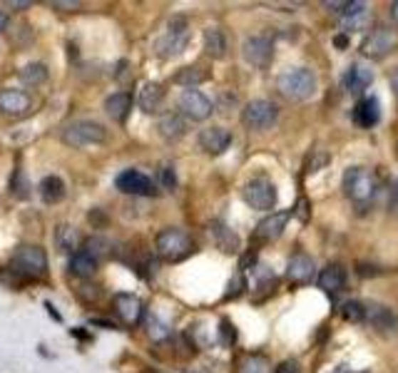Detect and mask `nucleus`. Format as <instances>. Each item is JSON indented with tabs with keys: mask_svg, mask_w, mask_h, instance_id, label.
Here are the masks:
<instances>
[{
	"mask_svg": "<svg viewBox=\"0 0 398 373\" xmlns=\"http://www.w3.org/2000/svg\"><path fill=\"white\" fill-rule=\"evenodd\" d=\"M276 88L284 95L286 100H294V103H304L311 100L319 90L316 83V75L306 68H286L284 73H279L276 78Z\"/></svg>",
	"mask_w": 398,
	"mask_h": 373,
	"instance_id": "obj_1",
	"label": "nucleus"
},
{
	"mask_svg": "<svg viewBox=\"0 0 398 373\" xmlns=\"http://www.w3.org/2000/svg\"><path fill=\"white\" fill-rule=\"evenodd\" d=\"M155 249L164 261H182L194 251V241L182 229H162L155 239Z\"/></svg>",
	"mask_w": 398,
	"mask_h": 373,
	"instance_id": "obj_2",
	"label": "nucleus"
},
{
	"mask_svg": "<svg viewBox=\"0 0 398 373\" xmlns=\"http://www.w3.org/2000/svg\"><path fill=\"white\" fill-rule=\"evenodd\" d=\"M10 269L20 276H28V279H40V276L48 274V256L40 246L23 244L15 249L13 259H10Z\"/></svg>",
	"mask_w": 398,
	"mask_h": 373,
	"instance_id": "obj_3",
	"label": "nucleus"
},
{
	"mask_svg": "<svg viewBox=\"0 0 398 373\" xmlns=\"http://www.w3.org/2000/svg\"><path fill=\"white\" fill-rule=\"evenodd\" d=\"M376 189H379V184H376L374 172H369V169L349 167L344 172V191H346V196H349L351 201H356L359 206L369 204V201L376 196Z\"/></svg>",
	"mask_w": 398,
	"mask_h": 373,
	"instance_id": "obj_4",
	"label": "nucleus"
},
{
	"mask_svg": "<svg viewBox=\"0 0 398 373\" xmlns=\"http://www.w3.org/2000/svg\"><path fill=\"white\" fill-rule=\"evenodd\" d=\"M105 140H108L105 127L100 122H93V120H78V122H70L68 127L63 130V142L78 149L103 145Z\"/></svg>",
	"mask_w": 398,
	"mask_h": 373,
	"instance_id": "obj_5",
	"label": "nucleus"
},
{
	"mask_svg": "<svg viewBox=\"0 0 398 373\" xmlns=\"http://www.w3.org/2000/svg\"><path fill=\"white\" fill-rule=\"evenodd\" d=\"M189 43V28H187V20L184 18H174L169 23V28L164 30V35L157 40V55L164 60H172L177 55L184 53Z\"/></svg>",
	"mask_w": 398,
	"mask_h": 373,
	"instance_id": "obj_6",
	"label": "nucleus"
},
{
	"mask_svg": "<svg viewBox=\"0 0 398 373\" xmlns=\"http://www.w3.org/2000/svg\"><path fill=\"white\" fill-rule=\"evenodd\" d=\"M241 196H244V201L251 206V209H274L276 206V199H279V191H276V184L271 182V179L266 177H254L249 179V182L244 184V189H241Z\"/></svg>",
	"mask_w": 398,
	"mask_h": 373,
	"instance_id": "obj_7",
	"label": "nucleus"
},
{
	"mask_svg": "<svg viewBox=\"0 0 398 373\" xmlns=\"http://www.w3.org/2000/svg\"><path fill=\"white\" fill-rule=\"evenodd\" d=\"M276 117H279V107L274 103H269V100H251L241 110L244 125L249 130H256V132H264V130L274 127Z\"/></svg>",
	"mask_w": 398,
	"mask_h": 373,
	"instance_id": "obj_8",
	"label": "nucleus"
},
{
	"mask_svg": "<svg viewBox=\"0 0 398 373\" xmlns=\"http://www.w3.org/2000/svg\"><path fill=\"white\" fill-rule=\"evenodd\" d=\"M396 45H398V38H396L394 30L386 28V25H376V28L366 35L361 50H364V55H369V58L381 60V58H386V55L394 53Z\"/></svg>",
	"mask_w": 398,
	"mask_h": 373,
	"instance_id": "obj_9",
	"label": "nucleus"
},
{
	"mask_svg": "<svg viewBox=\"0 0 398 373\" xmlns=\"http://www.w3.org/2000/svg\"><path fill=\"white\" fill-rule=\"evenodd\" d=\"M241 58L251 68H266L274 58V43L266 35H251L241 43Z\"/></svg>",
	"mask_w": 398,
	"mask_h": 373,
	"instance_id": "obj_10",
	"label": "nucleus"
},
{
	"mask_svg": "<svg viewBox=\"0 0 398 373\" xmlns=\"http://www.w3.org/2000/svg\"><path fill=\"white\" fill-rule=\"evenodd\" d=\"M179 112L187 115L194 122H201V120H206L214 112V105H211V100L206 98L204 93H199V90H184V93L179 95Z\"/></svg>",
	"mask_w": 398,
	"mask_h": 373,
	"instance_id": "obj_11",
	"label": "nucleus"
},
{
	"mask_svg": "<svg viewBox=\"0 0 398 373\" xmlns=\"http://www.w3.org/2000/svg\"><path fill=\"white\" fill-rule=\"evenodd\" d=\"M115 186H117L122 194H132V196H152L155 191V182L147 177V174L137 172V169H125V172L117 174L115 179Z\"/></svg>",
	"mask_w": 398,
	"mask_h": 373,
	"instance_id": "obj_12",
	"label": "nucleus"
},
{
	"mask_svg": "<svg viewBox=\"0 0 398 373\" xmlns=\"http://www.w3.org/2000/svg\"><path fill=\"white\" fill-rule=\"evenodd\" d=\"M366 321L384 336L396 334V329H398V316L389 309V306L376 304V301L366 306Z\"/></svg>",
	"mask_w": 398,
	"mask_h": 373,
	"instance_id": "obj_13",
	"label": "nucleus"
},
{
	"mask_svg": "<svg viewBox=\"0 0 398 373\" xmlns=\"http://www.w3.org/2000/svg\"><path fill=\"white\" fill-rule=\"evenodd\" d=\"M231 145V132L224 127H206L199 132V147L206 154H224Z\"/></svg>",
	"mask_w": 398,
	"mask_h": 373,
	"instance_id": "obj_14",
	"label": "nucleus"
},
{
	"mask_svg": "<svg viewBox=\"0 0 398 373\" xmlns=\"http://www.w3.org/2000/svg\"><path fill=\"white\" fill-rule=\"evenodd\" d=\"M371 23V10L366 3H349L346 10L341 13V28L344 33H359V30H366Z\"/></svg>",
	"mask_w": 398,
	"mask_h": 373,
	"instance_id": "obj_15",
	"label": "nucleus"
},
{
	"mask_svg": "<svg viewBox=\"0 0 398 373\" xmlns=\"http://www.w3.org/2000/svg\"><path fill=\"white\" fill-rule=\"evenodd\" d=\"M314 274H316V264L309 254H301V251L291 254L289 264H286V276H289L294 284H309V281L314 279Z\"/></svg>",
	"mask_w": 398,
	"mask_h": 373,
	"instance_id": "obj_16",
	"label": "nucleus"
},
{
	"mask_svg": "<svg viewBox=\"0 0 398 373\" xmlns=\"http://www.w3.org/2000/svg\"><path fill=\"white\" fill-rule=\"evenodd\" d=\"M371 83H374V73L364 63H354L344 75V88L349 95H361Z\"/></svg>",
	"mask_w": 398,
	"mask_h": 373,
	"instance_id": "obj_17",
	"label": "nucleus"
},
{
	"mask_svg": "<svg viewBox=\"0 0 398 373\" xmlns=\"http://www.w3.org/2000/svg\"><path fill=\"white\" fill-rule=\"evenodd\" d=\"M115 309H117V314L122 316V321L127 326H137L140 321H142V316H145L142 301H140L137 296H132V294H117V296H115Z\"/></svg>",
	"mask_w": 398,
	"mask_h": 373,
	"instance_id": "obj_18",
	"label": "nucleus"
},
{
	"mask_svg": "<svg viewBox=\"0 0 398 373\" xmlns=\"http://www.w3.org/2000/svg\"><path fill=\"white\" fill-rule=\"evenodd\" d=\"M0 110L10 117H20L30 110V98L23 93V90L15 88H5L0 90Z\"/></svg>",
	"mask_w": 398,
	"mask_h": 373,
	"instance_id": "obj_19",
	"label": "nucleus"
},
{
	"mask_svg": "<svg viewBox=\"0 0 398 373\" xmlns=\"http://www.w3.org/2000/svg\"><path fill=\"white\" fill-rule=\"evenodd\" d=\"M291 211H274V214H269L266 219L259 221V226H256V236L264 241H271V239H279L281 231H284L286 221H289Z\"/></svg>",
	"mask_w": 398,
	"mask_h": 373,
	"instance_id": "obj_20",
	"label": "nucleus"
},
{
	"mask_svg": "<svg viewBox=\"0 0 398 373\" xmlns=\"http://www.w3.org/2000/svg\"><path fill=\"white\" fill-rule=\"evenodd\" d=\"M164 100V93L162 88H159L157 83H145L142 88H140L137 93V103H140V110L147 115H155L159 110V105H162Z\"/></svg>",
	"mask_w": 398,
	"mask_h": 373,
	"instance_id": "obj_21",
	"label": "nucleus"
},
{
	"mask_svg": "<svg viewBox=\"0 0 398 373\" xmlns=\"http://www.w3.org/2000/svg\"><path fill=\"white\" fill-rule=\"evenodd\" d=\"M354 120L356 125H361V127H374L376 122L381 120V105L376 98H364L359 105H356L354 110Z\"/></svg>",
	"mask_w": 398,
	"mask_h": 373,
	"instance_id": "obj_22",
	"label": "nucleus"
},
{
	"mask_svg": "<svg viewBox=\"0 0 398 373\" xmlns=\"http://www.w3.org/2000/svg\"><path fill=\"white\" fill-rule=\"evenodd\" d=\"M55 246H58L60 254L75 256L78 254V246H80L78 229L70 224H58V229H55Z\"/></svg>",
	"mask_w": 398,
	"mask_h": 373,
	"instance_id": "obj_23",
	"label": "nucleus"
},
{
	"mask_svg": "<svg viewBox=\"0 0 398 373\" xmlns=\"http://www.w3.org/2000/svg\"><path fill=\"white\" fill-rule=\"evenodd\" d=\"M130 107H132V98L127 93H115L105 100V112L115 120V122H125L130 115Z\"/></svg>",
	"mask_w": 398,
	"mask_h": 373,
	"instance_id": "obj_24",
	"label": "nucleus"
},
{
	"mask_svg": "<svg viewBox=\"0 0 398 373\" xmlns=\"http://www.w3.org/2000/svg\"><path fill=\"white\" fill-rule=\"evenodd\" d=\"M211 236H214L216 246H219L224 254L239 251V236H236L226 224H221V221H211Z\"/></svg>",
	"mask_w": 398,
	"mask_h": 373,
	"instance_id": "obj_25",
	"label": "nucleus"
},
{
	"mask_svg": "<svg viewBox=\"0 0 398 373\" xmlns=\"http://www.w3.org/2000/svg\"><path fill=\"white\" fill-rule=\"evenodd\" d=\"M226 35L221 33L219 28H206L204 30V53L209 55L211 60H221L226 58Z\"/></svg>",
	"mask_w": 398,
	"mask_h": 373,
	"instance_id": "obj_26",
	"label": "nucleus"
},
{
	"mask_svg": "<svg viewBox=\"0 0 398 373\" xmlns=\"http://www.w3.org/2000/svg\"><path fill=\"white\" fill-rule=\"evenodd\" d=\"M65 194H68V186L55 174H50V177H45L40 182V196H43L45 204H58V201L65 199Z\"/></svg>",
	"mask_w": 398,
	"mask_h": 373,
	"instance_id": "obj_27",
	"label": "nucleus"
},
{
	"mask_svg": "<svg viewBox=\"0 0 398 373\" xmlns=\"http://www.w3.org/2000/svg\"><path fill=\"white\" fill-rule=\"evenodd\" d=\"M346 284V269L341 264H329L319 274V286L324 291H341Z\"/></svg>",
	"mask_w": 398,
	"mask_h": 373,
	"instance_id": "obj_28",
	"label": "nucleus"
},
{
	"mask_svg": "<svg viewBox=\"0 0 398 373\" xmlns=\"http://www.w3.org/2000/svg\"><path fill=\"white\" fill-rule=\"evenodd\" d=\"M70 271H73L78 279H90L98 271V259H93L85 251H78L75 256H70Z\"/></svg>",
	"mask_w": 398,
	"mask_h": 373,
	"instance_id": "obj_29",
	"label": "nucleus"
},
{
	"mask_svg": "<svg viewBox=\"0 0 398 373\" xmlns=\"http://www.w3.org/2000/svg\"><path fill=\"white\" fill-rule=\"evenodd\" d=\"M18 78H20V83L28 85V88H38V85H43L45 80H48V68H45L43 63H30L20 70Z\"/></svg>",
	"mask_w": 398,
	"mask_h": 373,
	"instance_id": "obj_30",
	"label": "nucleus"
},
{
	"mask_svg": "<svg viewBox=\"0 0 398 373\" xmlns=\"http://www.w3.org/2000/svg\"><path fill=\"white\" fill-rule=\"evenodd\" d=\"M157 127L164 140H179L184 135V120L179 115H164Z\"/></svg>",
	"mask_w": 398,
	"mask_h": 373,
	"instance_id": "obj_31",
	"label": "nucleus"
},
{
	"mask_svg": "<svg viewBox=\"0 0 398 373\" xmlns=\"http://www.w3.org/2000/svg\"><path fill=\"white\" fill-rule=\"evenodd\" d=\"M85 254H90L93 259H103V256H112V241L105 236H88L85 239Z\"/></svg>",
	"mask_w": 398,
	"mask_h": 373,
	"instance_id": "obj_32",
	"label": "nucleus"
},
{
	"mask_svg": "<svg viewBox=\"0 0 398 373\" xmlns=\"http://www.w3.org/2000/svg\"><path fill=\"white\" fill-rule=\"evenodd\" d=\"M204 80H206V73H204L201 68H197V65H194V68L179 70V73L174 75V83H177V85H184L187 90H194L199 83H204Z\"/></svg>",
	"mask_w": 398,
	"mask_h": 373,
	"instance_id": "obj_33",
	"label": "nucleus"
},
{
	"mask_svg": "<svg viewBox=\"0 0 398 373\" xmlns=\"http://www.w3.org/2000/svg\"><path fill=\"white\" fill-rule=\"evenodd\" d=\"M145 329H147V336L152 341L169 339V326L164 324V321L159 319L157 314H147V319H145Z\"/></svg>",
	"mask_w": 398,
	"mask_h": 373,
	"instance_id": "obj_34",
	"label": "nucleus"
},
{
	"mask_svg": "<svg viewBox=\"0 0 398 373\" xmlns=\"http://www.w3.org/2000/svg\"><path fill=\"white\" fill-rule=\"evenodd\" d=\"M269 361H266V356H259V354H251L246 356L244 361H241L239 366V373H269Z\"/></svg>",
	"mask_w": 398,
	"mask_h": 373,
	"instance_id": "obj_35",
	"label": "nucleus"
},
{
	"mask_svg": "<svg viewBox=\"0 0 398 373\" xmlns=\"http://www.w3.org/2000/svg\"><path fill=\"white\" fill-rule=\"evenodd\" d=\"M341 316H344L349 324H361L366 319V306L361 301H346L341 306Z\"/></svg>",
	"mask_w": 398,
	"mask_h": 373,
	"instance_id": "obj_36",
	"label": "nucleus"
},
{
	"mask_svg": "<svg viewBox=\"0 0 398 373\" xmlns=\"http://www.w3.org/2000/svg\"><path fill=\"white\" fill-rule=\"evenodd\" d=\"M159 182H162L164 189L172 191L174 186H177V177H174V167H169V164H164V167L159 169Z\"/></svg>",
	"mask_w": 398,
	"mask_h": 373,
	"instance_id": "obj_37",
	"label": "nucleus"
},
{
	"mask_svg": "<svg viewBox=\"0 0 398 373\" xmlns=\"http://www.w3.org/2000/svg\"><path fill=\"white\" fill-rule=\"evenodd\" d=\"M219 334H221V344H224V346H231V344H234V339H236V331H234V326H231L229 321H221V329H219Z\"/></svg>",
	"mask_w": 398,
	"mask_h": 373,
	"instance_id": "obj_38",
	"label": "nucleus"
},
{
	"mask_svg": "<svg viewBox=\"0 0 398 373\" xmlns=\"http://www.w3.org/2000/svg\"><path fill=\"white\" fill-rule=\"evenodd\" d=\"M20 177H23V174H15V182H13V194L18 196V199H25V196L30 194L28 191V179H25V182H20Z\"/></svg>",
	"mask_w": 398,
	"mask_h": 373,
	"instance_id": "obj_39",
	"label": "nucleus"
},
{
	"mask_svg": "<svg viewBox=\"0 0 398 373\" xmlns=\"http://www.w3.org/2000/svg\"><path fill=\"white\" fill-rule=\"evenodd\" d=\"M276 373H301V366H299V361H294V359H286L284 364L276 369Z\"/></svg>",
	"mask_w": 398,
	"mask_h": 373,
	"instance_id": "obj_40",
	"label": "nucleus"
},
{
	"mask_svg": "<svg viewBox=\"0 0 398 373\" xmlns=\"http://www.w3.org/2000/svg\"><path fill=\"white\" fill-rule=\"evenodd\" d=\"M80 5H83V3H78V0H55L53 8H58V10H78Z\"/></svg>",
	"mask_w": 398,
	"mask_h": 373,
	"instance_id": "obj_41",
	"label": "nucleus"
},
{
	"mask_svg": "<svg viewBox=\"0 0 398 373\" xmlns=\"http://www.w3.org/2000/svg\"><path fill=\"white\" fill-rule=\"evenodd\" d=\"M346 5H349V3H344V0H326L324 8H329L331 13H344Z\"/></svg>",
	"mask_w": 398,
	"mask_h": 373,
	"instance_id": "obj_42",
	"label": "nucleus"
},
{
	"mask_svg": "<svg viewBox=\"0 0 398 373\" xmlns=\"http://www.w3.org/2000/svg\"><path fill=\"white\" fill-rule=\"evenodd\" d=\"M239 286H241V281L239 279H234V281H229V291H226V299H229V296H236L239 294Z\"/></svg>",
	"mask_w": 398,
	"mask_h": 373,
	"instance_id": "obj_43",
	"label": "nucleus"
},
{
	"mask_svg": "<svg viewBox=\"0 0 398 373\" xmlns=\"http://www.w3.org/2000/svg\"><path fill=\"white\" fill-rule=\"evenodd\" d=\"M5 28H8V15H5V13H0V33H3Z\"/></svg>",
	"mask_w": 398,
	"mask_h": 373,
	"instance_id": "obj_44",
	"label": "nucleus"
},
{
	"mask_svg": "<svg viewBox=\"0 0 398 373\" xmlns=\"http://www.w3.org/2000/svg\"><path fill=\"white\" fill-rule=\"evenodd\" d=\"M391 18H394L396 23H398V0H396L394 5H391Z\"/></svg>",
	"mask_w": 398,
	"mask_h": 373,
	"instance_id": "obj_45",
	"label": "nucleus"
},
{
	"mask_svg": "<svg viewBox=\"0 0 398 373\" xmlns=\"http://www.w3.org/2000/svg\"><path fill=\"white\" fill-rule=\"evenodd\" d=\"M336 45H339V48H346V38H344V35H339V38H336Z\"/></svg>",
	"mask_w": 398,
	"mask_h": 373,
	"instance_id": "obj_46",
	"label": "nucleus"
},
{
	"mask_svg": "<svg viewBox=\"0 0 398 373\" xmlns=\"http://www.w3.org/2000/svg\"><path fill=\"white\" fill-rule=\"evenodd\" d=\"M394 85H396V90H398V73L394 75Z\"/></svg>",
	"mask_w": 398,
	"mask_h": 373,
	"instance_id": "obj_47",
	"label": "nucleus"
}]
</instances>
